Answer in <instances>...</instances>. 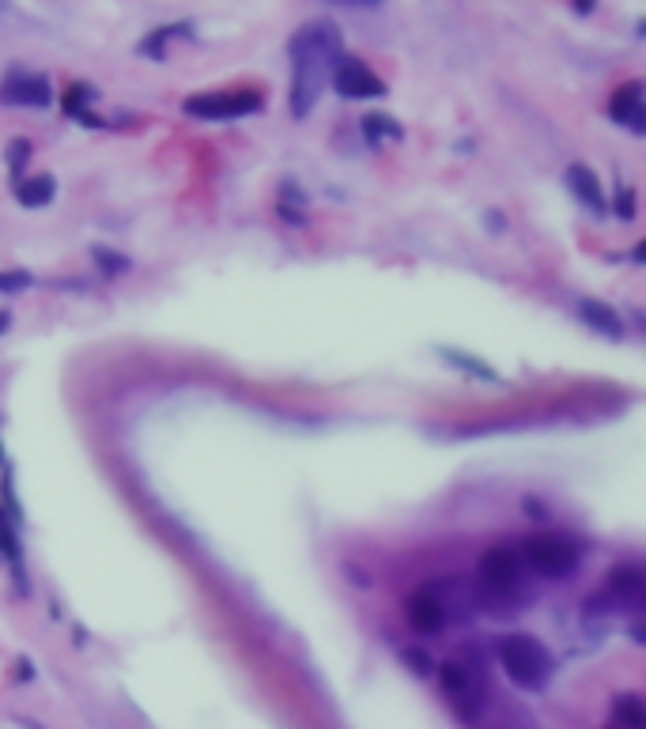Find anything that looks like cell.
<instances>
[{"instance_id":"1","label":"cell","mask_w":646,"mask_h":729,"mask_svg":"<svg viewBox=\"0 0 646 729\" xmlns=\"http://www.w3.org/2000/svg\"><path fill=\"white\" fill-rule=\"evenodd\" d=\"M291 61H295V76H291V114L306 118L314 110V102L322 99L329 87L333 65L340 57V34L333 23H306L303 31L291 38Z\"/></svg>"},{"instance_id":"2","label":"cell","mask_w":646,"mask_h":729,"mask_svg":"<svg viewBox=\"0 0 646 729\" xmlns=\"http://www.w3.org/2000/svg\"><path fill=\"white\" fill-rule=\"evenodd\" d=\"M499 665L526 692H541L544 684H548V677H552V654L533 635H507L499 643Z\"/></svg>"},{"instance_id":"3","label":"cell","mask_w":646,"mask_h":729,"mask_svg":"<svg viewBox=\"0 0 646 729\" xmlns=\"http://www.w3.org/2000/svg\"><path fill=\"white\" fill-rule=\"evenodd\" d=\"M522 567H533L541 578H567L578 567V548L563 533H533L518 552Z\"/></svg>"},{"instance_id":"4","label":"cell","mask_w":646,"mask_h":729,"mask_svg":"<svg viewBox=\"0 0 646 729\" xmlns=\"http://www.w3.org/2000/svg\"><path fill=\"white\" fill-rule=\"evenodd\" d=\"M329 84L337 87L344 99H382V95L390 91L386 80H378L371 68L363 65L359 57H352V53H340L337 57Z\"/></svg>"},{"instance_id":"5","label":"cell","mask_w":646,"mask_h":729,"mask_svg":"<svg viewBox=\"0 0 646 729\" xmlns=\"http://www.w3.org/2000/svg\"><path fill=\"white\" fill-rule=\"evenodd\" d=\"M480 582L495 597H518L522 590V560L510 548H488L480 560Z\"/></svg>"},{"instance_id":"6","label":"cell","mask_w":646,"mask_h":729,"mask_svg":"<svg viewBox=\"0 0 646 729\" xmlns=\"http://www.w3.org/2000/svg\"><path fill=\"white\" fill-rule=\"evenodd\" d=\"M261 110V95L254 91H216V95H193L186 99V114L193 118H246V114H257Z\"/></svg>"},{"instance_id":"7","label":"cell","mask_w":646,"mask_h":729,"mask_svg":"<svg viewBox=\"0 0 646 729\" xmlns=\"http://www.w3.org/2000/svg\"><path fill=\"white\" fill-rule=\"evenodd\" d=\"M439 684L442 692L454 699V707L461 714L473 718L480 711V699H484V684H480V673H476L469 662H446L439 665Z\"/></svg>"},{"instance_id":"8","label":"cell","mask_w":646,"mask_h":729,"mask_svg":"<svg viewBox=\"0 0 646 729\" xmlns=\"http://www.w3.org/2000/svg\"><path fill=\"white\" fill-rule=\"evenodd\" d=\"M50 99V80L38 76V72H12L0 84V102L4 106H50Z\"/></svg>"},{"instance_id":"9","label":"cell","mask_w":646,"mask_h":729,"mask_svg":"<svg viewBox=\"0 0 646 729\" xmlns=\"http://www.w3.org/2000/svg\"><path fill=\"white\" fill-rule=\"evenodd\" d=\"M609 114L620 121V125H628L631 133H643L646 129L643 84H639V80H628L624 87H616V91H612V102H609Z\"/></svg>"},{"instance_id":"10","label":"cell","mask_w":646,"mask_h":729,"mask_svg":"<svg viewBox=\"0 0 646 729\" xmlns=\"http://www.w3.org/2000/svg\"><path fill=\"white\" fill-rule=\"evenodd\" d=\"M408 624L420 631V635H435L446 624V605L435 590H420V594L408 597Z\"/></svg>"},{"instance_id":"11","label":"cell","mask_w":646,"mask_h":729,"mask_svg":"<svg viewBox=\"0 0 646 729\" xmlns=\"http://www.w3.org/2000/svg\"><path fill=\"white\" fill-rule=\"evenodd\" d=\"M567 189L575 193V201H582L594 216L605 212V193H601V182H597V174L586 163H571L567 167Z\"/></svg>"},{"instance_id":"12","label":"cell","mask_w":646,"mask_h":729,"mask_svg":"<svg viewBox=\"0 0 646 729\" xmlns=\"http://www.w3.org/2000/svg\"><path fill=\"white\" fill-rule=\"evenodd\" d=\"M578 318L590 325V329H597V333H605V337H612V340L624 337L620 314H616L609 303H601V299H582V303H578Z\"/></svg>"},{"instance_id":"13","label":"cell","mask_w":646,"mask_h":729,"mask_svg":"<svg viewBox=\"0 0 646 729\" xmlns=\"http://www.w3.org/2000/svg\"><path fill=\"white\" fill-rule=\"evenodd\" d=\"M605 590H609L616 601H628V605H639L643 601V571L639 567H616L605 578Z\"/></svg>"},{"instance_id":"14","label":"cell","mask_w":646,"mask_h":729,"mask_svg":"<svg viewBox=\"0 0 646 729\" xmlns=\"http://www.w3.org/2000/svg\"><path fill=\"white\" fill-rule=\"evenodd\" d=\"M57 197V178L53 174H38V178H27V182H19L16 186V201L23 208H42V204H50Z\"/></svg>"},{"instance_id":"15","label":"cell","mask_w":646,"mask_h":729,"mask_svg":"<svg viewBox=\"0 0 646 729\" xmlns=\"http://www.w3.org/2000/svg\"><path fill=\"white\" fill-rule=\"evenodd\" d=\"M612 726L620 729H646V707L639 696L612 699Z\"/></svg>"},{"instance_id":"16","label":"cell","mask_w":646,"mask_h":729,"mask_svg":"<svg viewBox=\"0 0 646 729\" xmlns=\"http://www.w3.org/2000/svg\"><path fill=\"white\" fill-rule=\"evenodd\" d=\"M363 136L378 148L382 140H401L405 129H401V121L390 118V114H367V118H363Z\"/></svg>"},{"instance_id":"17","label":"cell","mask_w":646,"mask_h":729,"mask_svg":"<svg viewBox=\"0 0 646 729\" xmlns=\"http://www.w3.org/2000/svg\"><path fill=\"white\" fill-rule=\"evenodd\" d=\"M450 367H458L461 374H473V378H480V382H499V374L484 363V359H476V356H465V352H454V348H442L439 352Z\"/></svg>"},{"instance_id":"18","label":"cell","mask_w":646,"mask_h":729,"mask_svg":"<svg viewBox=\"0 0 646 729\" xmlns=\"http://www.w3.org/2000/svg\"><path fill=\"white\" fill-rule=\"evenodd\" d=\"M87 102H95V87L72 84L65 91V110H68V114H72V118H80L84 125H91V129H99V121L87 114Z\"/></svg>"},{"instance_id":"19","label":"cell","mask_w":646,"mask_h":729,"mask_svg":"<svg viewBox=\"0 0 646 729\" xmlns=\"http://www.w3.org/2000/svg\"><path fill=\"white\" fill-rule=\"evenodd\" d=\"M174 34H189V23H174V27H167V31L148 34V42L140 46V53H148V57H159V46H167Z\"/></svg>"},{"instance_id":"20","label":"cell","mask_w":646,"mask_h":729,"mask_svg":"<svg viewBox=\"0 0 646 729\" xmlns=\"http://www.w3.org/2000/svg\"><path fill=\"white\" fill-rule=\"evenodd\" d=\"M27 159H31V144L27 140H12L8 144V170H12V178L19 182V174L27 167Z\"/></svg>"},{"instance_id":"21","label":"cell","mask_w":646,"mask_h":729,"mask_svg":"<svg viewBox=\"0 0 646 729\" xmlns=\"http://www.w3.org/2000/svg\"><path fill=\"white\" fill-rule=\"evenodd\" d=\"M23 288H31V272H23V269L0 272V295H4V291H23Z\"/></svg>"},{"instance_id":"22","label":"cell","mask_w":646,"mask_h":729,"mask_svg":"<svg viewBox=\"0 0 646 729\" xmlns=\"http://www.w3.org/2000/svg\"><path fill=\"white\" fill-rule=\"evenodd\" d=\"M620 216H624V220L635 216V193H631V189H620Z\"/></svg>"},{"instance_id":"23","label":"cell","mask_w":646,"mask_h":729,"mask_svg":"<svg viewBox=\"0 0 646 729\" xmlns=\"http://www.w3.org/2000/svg\"><path fill=\"white\" fill-rule=\"evenodd\" d=\"M95 257H99V265H110V269H125V261H121V257H114L110 254V250H95Z\"/></svg>"},{"instance_id":"24","label":"cell","mask_w":646,"mask_h":729,"mask_svg":"<svg viewBox=\"0 0 646 729\" xmlns=\"http://www.w3.org/2000/svg\"><path fill=\"white\" fill-rule=\"evenodd\" d=\"M8 325H12V318H8V314H4V310H0V333H4V329H8Z\"/></svg>"},{"instance_id":"25","label":"cell","mask_w":646,"mask_h":729,"mask_svg":"<svg viewBox=\"0 0 646 729\" xmlns=\"http://www.w3.org/2000/svg\"><path fill=\"white\" fill-rule=\"evenodd\" d=\"M609 729H620V726H609Z\"/></svg>"}]
</instances>
